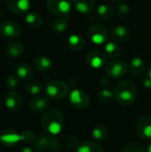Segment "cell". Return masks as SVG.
<instances>
[{"label":"cell","instance_id":"obj_5","mask_svg":"<svg viewBox=\"0 0 151 152\" xmlns=\"http://www.w3.org/2000/svg\"><path fill=\"white\" fill-rule=\"evenodd\" d=\"M106 74L109 78L119 79L127 73V65L122 61H112L106 65Z\"/></svg>","mask_w":151,"mask_h":152},{"label":"cell","instance_id":"obj_27","mask_svg":"<svg viewBox=\"0 0 151 152\" xmlns=\"http://www.w3.org/2000/svg\"><path fill=\"white\" fill-rule=\"evenodd\" d=\"M25 92L30 95H37L42 90V85L36 81H32L28 83L24 87Z\"/></svg>","mask_w":151,"mask_h":152},{"label":"cell","instance_id":"obj_39","mask_svg":"<svg viewBox=\"0 0 151 152\" xmlns=\"http://www.w3.org/2000/svg\"><path fill=\"white\" fill-rule=\"evenodd\" d=\"M148 77L151 78V63L149 65L148 67Z\"/></svg>","mask_w":151,"mask_h":152},{"label":"cell","instance_id":"obj_18","mask_svg":"<svg viewBox=\"0 0 151 152\" xmlns=\"http://www.w3.org/2000/svg\"><path fill=\"white\" fill-rule=\"evenodd\" d=\"M130 31L124 26H117L111 31L112 38L117 42H125L130 37Z\"/></svg>","mask_w":151,"mask_h":152},{"label":"cell","instance_id":"obj_29","mask_svg":"<svg viewBox=\"0 0 151 152\" xmlns=\"http://www.w3.org/2000/svg\"><path fill=\"white\" fill-rule=\"evenodd\" d=\"M52 30L55 33H61L65 31L68 28V22L63 19L54 20L51 24Z\"/></svg>","mask_w":151,"mask_h":152},{"label":"cell","instance_id":"obj_16","mask_svg":"<svg viewBox=\"0 0 151 152\" xmlns=\"http://www.w3.org/2000/svg\"><path fill=\"white\" fill-rule=\"evenodd\" d=\"M73 4L77 11L83 14H88L94 10V0H73Z\"/></svg>","mask_w":151,"mask_h":152},{"label":"cell","instance_id":"obj_31","mask_svg":"<svg viewBox=\"0 0 151 152\" xmlns=\"http://www.w3.org/2000/svg\"><path fill=\"white\" fill-rule=\"evenodd\" d=\"M123 152H145L144 148L136 142H132L125 146Z\"/></svg>","mask_w":151,"mask_h":152},{"label":"cell","instance_id":"obj_12","mask_svg":"<svg viewBox=\"0 0 151 152\" xmlns=\"http://www.w3.org/2000/svg\"><path fill=\"white\" fill-rule=\"evenodd\" d=\"M6 3L9 10L15 14H24L30 7L29 0H6Z\"/></svg>","mask_w":151,"mask_h":152},{"label":"cell","instance_id":"obj_23","mask_svg":"<svg viewBox=\"0 0 151 152\" xmlns=\"http://www.w3.org/2000/svg\"><path fill=\"white\" fill-rule=\"evenodd\" d=\"M24 20H25L26 24L32 28H37L42 25V18L36 12L27 13Z\"/></svg>","mask_w":151,"mask_h":152},{"label":"cell","instance_id":"obj_4","mask_svg":"<svg viewBox=\"0 0 151 152\" xmlns=\"http://www.w3.org/2000/svg\"><path fill=\"white\" fill-rule=\"evenodd\" d=\"M69 86L61 80H53L49 82L45 87L47 95L53 100L63 99L69 94Z\"/></svg>","mask_w":151,"mask_h":152},{"label":"cell","instance_id":"obj_1","mask_svg":"<svg viewBox=\"0 0 151 152\" xmlns=\"http://www.w3.org/2000/svg\"><path fill=\"white\" fill-rule=\"evenodd\" d=\"M43 129L51 135H56L61 133L64 126L62 114L58 110H50L44 113L41 120Z\"/></svg>","mask_w":151,"mask_h":152},{"label":"cell","instance_id":"obj_11","mask_svg":"<svg viewBox=\"0 0 151 152\" xmlns=\"http://www.w3.org/2000/svg\"><path fill=\"white\" fill-rule=\"evenodd\" d=\"M106 54L99 50H93L89 52L86 57L87 63L93 69H99L106 63Z\"/></svg>","mask_w":151,"mask_h":152},{"label":"cell","instance_id":"obj_14","mask_svg":"<svg viewBox=\"0 0 151 152\" xmlns=\"http://www.w3.org/2000/svg\"><path fill=\"white\" fill-rule=\"evenodd\" d=\"M49 107V101L45 96L37 95L33 97L29 102V108L33 112L41 113L47 110Z\"/></svg>","mask_w":151,"mask_h":152},{"label":"cell","instance_id":"obj_42","mask_svg":"<svg viewBox=\"0 0 151 152\" xmlns=\"http://www.w3.org/2000/svg\"><path fill=\"white\" fill-rule=\"evenodd\" d=\"M0 2H1V0H0Z\"/></svg>","mask_w":151,"mask_h":152},{"label":"cell","instance_id":"obj_19","mask_svg":"<svg viewBox=\"0 0 151 152\" xmlns=\"http://www.w3.org/2000/svg\"><path fill=\"white\" fill-rule=\"evenodd\" d=\"M52 60L44 55L38 56L34 61V66L36 69L39 72H46L52 68Z\"/></svg>","mask_w":151,"mask_h":152},{"label":"cell","instance_id":"obj_26","mask_svg":"<svg viewBox=\"0 0 151 152\" xmlns=\"http://www.w3.org/2000/svg\"><path fill=\"white\" fill-rule=\"evenodd\" d=\"M93 136L97 141H104L108 137V129L102 124L96 125L93 129Z\"/></svg>","mask_w":151,"mask_h":152},{"label":"cell","instance_id":"obj_2","mask_svg":"<svg viewBox=\"0 0 151 152\" xmlns=\"http://www.w3.org/2000/svg\"><path fill=\"white\" fill-rule=\"evenodd\" d=\"M114 97L120 105H130L134 102L137 97V89L131 81H122L114 90Z\"/></svg>","mask_w":151,"mask_h":152},{"label":"cell","instance_id":"obj_34","mask_svg":"<svg viewBox=\"0 0 151 152\" xmlns=\"http://www.w3.org/2000/svg\"><path fill=\"white\" fill-rule=\"evenodd\" d=\"M5 84L7 86L8 88L10 89H15L18 86V79L15 76L13 75H10L7 77L6 80H5Z\"/></svg>","mask_w":151,"mask_h":152},{"label":"cell","instance_id":"obj_25","mask_svg":"<svg viewBox=\"0 0 151 152\" xmlns=\"http://www.w3.org/2000/svg\"><path fill=\"white\" fill-rule=\"evenodd\" d=\"M105 51L107 55L111 59H116L121 54V48L118 44L115 42H109L105 45Z\"/></svg>","mask_w":151,"mask_h":152},{"label":"cell","instance_id":"obj_24","mask_svg":"<svg viewBox=\"0 0 151 152\" xmlns=\"http://www.w3.org/2000/svg\"><path fill=\"white\" fill-rule=\"evenodd\" d=\"M77 152H103V151L102 148L96 142H85L77 147Z\"/></svg>","mask_w":151,"mask_h":152},{"label":"cell","instance_id":"obj_8","mask_svg":"<svg viewBox=\"0 0 151 152\" xmlns=\"http://www.w3.org/2000/svg\"><path fill=\"white\" fill-rule=\"evenodd\" d=\"M137 134L145 140L151 139V117L149 115L142 116L136 124Z\"/></svg>","mask_w":151,"mask_h":152},{"label":"cell","instance_id":"obj_33","mask_svg":"<svg viewBox=\"0 0 151 152\" xmlns=\"http://www.w3.org/2000/svg\"><path fill=\"white\" fill-rule=\"evenodd\" d=\"M129 11H130L129 6H128L126 4H125V3H121V4H119L117 6V8H116L117 14L118 16H120V17L126 16V15L128 14Z\"/></svg>","mask_w":151,"mask_h":152},{"label":"cell","instance_id":"obj_7","mask_svg":"<svg viewBox=\"0 0 151 152\" xmlns=\"http://www.w3.org/2000/svg\"><path fill=\"white\" fill-rule=\"evenodd\" d=\"M69 102L74 108L77 110H83L89 105L90 98L85 91L75 89L69 94Z\"/></svg>","mask_w":151,"mask_h":152},{"label":"cell","instance_id":"obj_40","mask_svg":"<svg viewBox=\"0 0 151 152\" xmlns=\"http://www.w3.org/2000/svg\"><path fill=\"white\" fill-rule=\"evenodd\" d=\"M147 149H148V152H151V141L149 142V143H148Z\"/></svg>","mask_w":151,"mask_h":152},{"label":"cell","instance_id":"obj_20","mask_svg":"<svg viewBox=\"0 0 151 152\" xmlns=\"http://www.w3.org/2000/svg\"><path fill=\"white\" fill-rule=\"evenodd\" d=\"M16 75L22 80H29L33 77V70L28 64L21 62L16 67Z\"/></svg>","mask_w":151,"mask_h":152},{"label":"cell","instance_id":"obj_30","mask_svg":"<svg viewBox=\"0 0 151 152\" xmlns=\"http://www.w3.org/2000/svg\"><path fill=\"white\" fill-rule=\"evenodd\" d=\"M113 97H114V93H112L109 89H102L97 94L98 100L101 102H102V103H108V102H109L112 100Z\"/></svg>","mask_w":151,"mask_h":152},{"label":"cell","instance_id":"obj_21","mask_svg":"<svg viewBox=\"0 0 151 152\" xmlns=\"http://www.w3.org/2000/svg\"><path fill=\"white\" fill-rule=\"evenodd\" d=\"M68 45L69 48L72 51H80L83 49L84 45H85V41L84 38L80 36V35H71L69 39H68Z\"/></svg>","mask_w":151,"mask_h":152},{"label":"cell","instance_id":"obj_6","mask_svg":"<svg viewBox=\"0 0 151 152\" xmlns=\"http://www.w3.org/2000/svg\"><path fill=\"white\" fill-rule=\"evenodd\" d=\"M88 37L93 43L96 45H102L107 43L109 39V33L104 26L101 24H94L88 28Z\"/></svg>","mask_w":151,"mask_h":152},{"label":"cell","instance_id":"obj_15","mask_svg":"<svg viewBox=\"0 0 151 152\" xmlns=\"http://www.w3.org/2000/svg\"><path fill=\"white\" fill-rule=\"evenodd\" d=\"M53 137L48 135H39L34 140V149L38 152H43L48 149H52Z\"/></svg>","mask_w":151,"mask_h":152},{"label":"cell","instance_id":"obj_13","mask_svg":"<svg viewBox=\"0 0 151 152\" xmlns=\"http://www.w3.org/2000/svg\"><path fill=\"white\" fill-rule=\"evenodd\" d=\"M0 140L2 143L7 147H13L20 141V134L12 129L4 130L0 134Z\"/></svg>","mask_w":151,"mask_h":152},{"label":"cell","instance_id":"obj_3","mask_svg":"<svg viewBox=\"0 0 151 152\" xmlns=\"http://www.w3.org/2000/svg\"><path fill=\"white\" fill-rule=\"evenodd\" d=\"M49 11L61 18H68L72 10V0H47Z\"/></svg>","mask_w":151,"mask_h":152},{"label":"cell","instance_id":"obj_38","mask_svg":"<svg viewBox=\"0 0 151 152\" xmlns=\"http://www.w3.org/2000/svg\"><path fill=\"white\" fill-rule=\"evenodd\" d=\"M20 152H34L32 151V149H30V148H28V147H26V148H23L22 149V151Z\"/></svg>","mask_w":151,"mask_h":152},{"label":"cell","instance_id":"obj_22","mask_svg":"<svg viewBox=\"0 0 151 152\" xmlns=\"http://www.w3.org/2000/svg\"><path fill=\"white\" fill-rule=\"evenodd\" d=\"M145 69L144 61L140 57H135L130 63V71L133 76H141Z\"/></svg>","mask_w":151,"mask_h":152},{"label":"cell","instance_id":"obj_9","mask_svg":"<svg viewBox=\"0 0 151 152\" xmlns=\"http://www.w3.org/2000/svg\"><path fill=\"white\" fill-rule=\"evenodd\" d=\"M0 34L6 38H15L20 34V28L12 20H5L0 25Z\"/></svg>","mask_w":151,"mask_h":152},{"label":"cell","instance_id":"obj_28","mask_svg":"<svg viewBox=\"0 0 151 152\" xmlns=\"http://www.w3.org/2000/svg\"><path fill=\"white\" fill-rule=\"evenodd\" d=\"M97 12L99 14L100 17H101L102 19H110L113 16V9L111 8L110 5L103 4H101L98 9H97Z\"/></svg>","mask_w":151,"mask_h":152},{"label":"cell","instance_id":"obj_17","mask_svg":"<svg viewBox=\"0 0 151 152\" xmlns=\"http://www.w3.org/2000/svg\"><path fill=\"white\" fill-rule=\"evenodd\" d=\"M23 44L20 41H12L5 48V53L10 58H17L23 53Z\"/></svg>","mask_w":151,"mask_h":152},{"label":"cell","instance_id":"obj_10","mask_svg":"<svg viewBox=\"0 0 151 152\" xmlns=\"http://www.w3.org/2000/svg\"><path fill=\"white\" fill-rule=\"evenodd\" d=\"M4 105L11 111H18L22 106V98L18 93L11 91L4 96Z\"/></svg>","mask_w":151,"mask_h":152},{"label":"cell","instance_id":"obj_41","mask_svg":"<svg viewBox=\"0 0 151 152\" xmlns=\"http://www.w3.org/2000/svg\"><path fill=\"white\" fill-rule=\"evenodd\" d=\"M112 1H115V2H124L125 0H112Z\"/></svg>","mask_w":151,"mask_h":152},{"label":"cell","instance_id":"obj_32","mask_svg":"<svg viewBox=\"0 0 151 152\" xmlns=\"http://www.w3.org/2000/svg\"><path fill=\"white\" fill-rule=\"evenodd\" d=\"M35 134L32 131L29 130H25L20 134V141L26 143H29L35 140Z\"/></svg>","mask_w":151,"mask_h":152},{"label":"cell","instance_id":"obj_35","mask_svg":"<svg viewBox=\"0 0 151 152\" xmlns=\"http://www.w3.org/2000/svg\"><path fill=\"white\" fill-rule=\"evenodd\" d=\"M64 142H65L66 145H67L68 147H69V148H77V147L79 146V145H78V141H77V139L75 138V137H73V136H71V135L67 136V137L65 138Z\"/></svg>","mask_w":151,"mask_h":152},{"label":"cell","instance_id":"obj_37","mask_svg":"<svg viewBox=\"0 0 151 152\" xmlns=\"http://www.w3.org/2000/svg\"><path fill=\"white\" fill-rule=\"evenodd\" d=\"M108 77H103V78L101 79V84L102 86H108V85L109 84V78H108Z\"/></svg>","mask_w":151,"mask_h":152},{"label":"cell","instance_id":"obj_36","mask_svg":"<svg viewBox=\"0 0 151 152\" xmlns=\"http://www.w3.org/2000/svg\"><path fill=\"white\" fill-rule=\"evenodd\" d=\"M142 84H143L144 87H146V88H151V78H150L149 77H146L143 79Z\"/></svg>","mask_w":151,"mask_h":152}]
</instances>
